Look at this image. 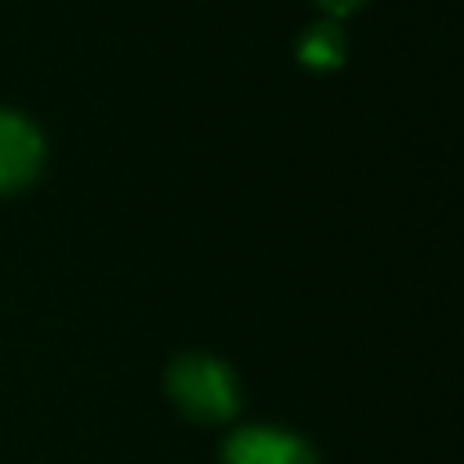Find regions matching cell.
Segmentation results:
<instances>
[{"label": "cell", "mask_w": 464, "mask_h": 464, "mask_svg": "<svg viewBox=\"0 0 464 464\" xmlns=\"http://www.w3.org/2000/svg\"><path fill=\"white\" fill-rule=\"evenodd\" d=\"M170 395L196 420H225L236 410L232 373L207 355H185L170 366Z\"/></svg>", "instance_id": "6da1fadb"}, {"label": "cell", "mask_w": 464, "mask_h": 464, "mask_svg": "<svg viewBox=\"0 0 464 464\" xmlns=\"http://www.w3.org/2000/svg\"><path fill=\"white\" fill-rule=\"evenodd\" d=\"M40 160H44V141L36 127L18 112L0 109V192L22 188L36 174Z\"/></svg>", "instance_id": "7a4b0ae2"}, {"label": "cell", "mask_w": 464, "mask_h": 464, "mask_svg": "<svg viewBox=\"0 0 464 464\" xmlns=\"http://www.w3.org/2000/svg\"><path fill=\"white\" fill-rule=\"evenodd\" d=\"M225 464H315V457L301 439L286 431L246 428L228 442Z\"/></svg>", "instance_id": "3957f363"}, {"label": "cell", "mask_w": 464, "mask_h": 464, "mask_svg": "<svg viewBox=\"0 0 464 464\" xmlns=\"http://www.w3.org/2000/svg\"><path fill=\"white\" fill-rule=\"evenodd\" d=\"M301 62L315 69H330L341 62V36L334 25H312L301 40Z\"/></svg>", "instance_id": "277c9868"}, {"label": "cell", "mask_w": 464, "mask_h": 464, "mask_svg": "<svg viewBox=\"0 0 464 464\" xmlns=\"http://www.w3.org/2000/svg\"><path fill=\"white\" fill-rule=\"evenodd\" d=\"M319 4H323L330 14H348V11H352V7H359L362 0H319Z\"/></svg>", "instance_id": "5b68a950"}]
</instances>
